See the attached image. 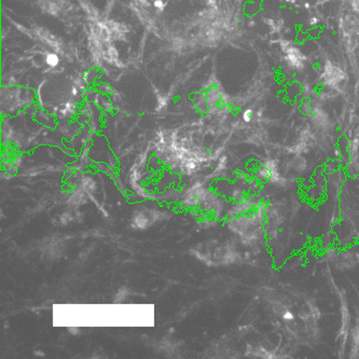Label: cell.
I'll return each mask as SVG.
<instances>
[{
    "instance_id": "cell-1",
    "label": "cell",
    "mask_w": 359,
    "mask_h": 359,
    "mask_svg": "<svg viewBox=\"0 0 359 359\" xmlns=\"http://www.w3.org/2000/svg\"><path fill=\"white\" fill-rule=\"evenodd\" d=\"M47 63L49 64L50 66H52V67H54V66L59 64V57L56 56V54H49V55L47 56Z\"/></svg>"
},
{
    "instance_id": "cell-2",
    "label": "cell",
    "mask_w": 359,
    "mask_h": 359,
    "mask_svg": "<svg viewBox=\"0 0 359 359\" xmlns=\"http://www.w3.org/2000/svg\"><path fill=\"white\" fill-rule=\"evenodd\" d=\"M154 6H156V8H158V9H163L164 8V4H163V1H162V0H156V1H154Z\"/></svg>"
},
{
    "instance_id": "cell-3",
    "label": "cell",
    "mask_w": 359,
    "mask_h": 359,
    "mask_svg": "<svg viewBox=\"0 0 359 359\" xmlns=\"http://www.w3.org/2000/svg\"><path fill=\"white\" fill-rule=\"evenodd\" d=\"M283 318H284V320H294V315H292L290 312H286V314H285Z\"/></svg>"
}]
</instances>
